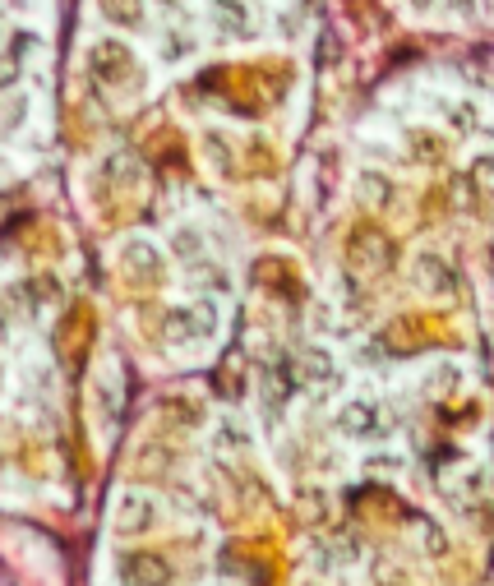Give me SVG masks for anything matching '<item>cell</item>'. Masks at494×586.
Masks as SVG:
<instances>
[{
	"mask_svg": "<svg viewBox=\"0 0 494 586\" xmlns=\"http://www.w3.org/2000/svg\"><path fill=\"white\" fill-rule=\"evenodd\" d=\"M125 582L130 586H171V568L157 554H130L125 559Z\"/></svg>",
	"mask_w": 494,
	"mask_h": 586,
	"instance_id": "5b68a950",
	"label": "cell"
},
{
	"mask_svg": "<svg viewBox=\"0 0 494 586\" xmlns=\"http://www.w3.org/2000/svg\"><path fill=\"white\" fill-rule=\"evenodd\" d=\"M93 70L107 79V84H116V79H125L130 74V56H125L121 42H102V47L93 51Z\"/></svg>",
	"mask_w": 494,
	"mask_h": 586,
	"instance_id": "8992f818",
	"label": "cell"
},
{
	"mask_svg": "<svg viewBox=\"0 0 494 586\" xmlns=\"http://www.w3.org/2000/svg\"><path fill=\"white\" fill-rule=\"evenodd\" d=\"M448 10H453V14H471V0H448Z\"/></svg>",
	"mask_w": 494,
	"mask_h": 586,
	"instance_id": "4fadbf2b",
	"label": "cell"
},
{
	"mask_svg": "<svg viewBox=\"0 0 494 586\" xmlns=\"http://www.w3.org/2000/svg\"><path fill=\"white\" fill-rule=\"evenodd\" d=\"M107 14L121 24H139V0H107Z\"/></svg>",
	"mask_w": 494,
	"mask_h": 586,
	"instance_id": "7c38bea8",
	"label": "cell"
},
{
	"mask_svg": "<svg viewBox=\"0 0 494 586\" xmlns=\"http://www.w3.org/2000/svg\"><path fill=\"white\" fill-rule=\"evenodd\" d=\"M347 254H351V268H356V273L374 277V273H384L388 259H393V240H388L379 227H361L356 236H351Z\"/></svg>",
	"mask_w": 494,
	"mask_h": 586,
	"instance_id": "6da1fadb",
	"label": "cell"
},
{
	"mask_svg": "<svg viewBox=\"0 0 494 586\" xmlns=\"http://www.w3.org/2000/svg\"><path fill=\"white\" fill-rule=\"evenodd\" d=\"M153 522H157V508H153V499H148V494H121L116 517H111L116 536H144Z\"/></svg>",
	"mask_w": 494,
	"mask_h": 586,
	"instance_id": "7a4b0ae2",
	"label": "cell"
},
{
	"mask_svg": "<svg viewBox=\"0 0 494 586\" xmlns=\"http://www.w3.org/2000/svg\"><path fill=\"white\" fill-rule=\"evenodd\" d=\"M338 430L347 434V439H370V434H379V407L374 402H347V407L338 411Z\"/></svg>",
	"mask_w": 494,
	"mask_h": 586,
	"instance_id": "277c9868",
	"label": "cell"
},
{
	"mask_svg": "<svg viewBox=\"0 0 494 586\" xmlns=\"http://www.w3.org/2000/svg\"><path fill=\"white\" fill-rule=\"evenodd\" d=\"M305 586H314V582H305Z\"/></svg>",
	"mask_w": 494,
	"mask_h": 586,
	"instance_id": "9a60e30c",
	"label": "cell"
},
{
	"mask_svg": "<svg viewBox=\"0 0 494 586\" xmlns=\"http://www.w3.org/2000/svg\"><path fill=\"white\" fill-rule=\"evenodd\" d=\"M411 5H416V10H425V5H430V0H411Z\"/></svg>",
	"mask_w": 494,
	"mask_h": 586,
	"instance_id": "5bb4252c",
	"label": "cell"
},
{
	"mask_svg": "<svg viewBox=\"0 0 494 586\" xmlns=\"http://www.w3.org/2000/svg\"><path fill=\"white\" fill-rule=\"evenodd\" d=\"M471 180H476V190L481 194H494V157L490 153L471 162Z\"/></svg>",
	"mask_w": 494,
	"mask_h": 586,
	"instance_id": "8fae6325",
	"label": "cell"
},
{
	"mask_svg": "<svg viewBox=\"0 0 494 586\" xmlns=\"http://www.w3.org/2000/svg\"><path fill=\"white\" fill-rule=\"evenodd\" d=\"M125 268H130V277H139V282H153L162 264H157L153 245H130V250H125Z\"/></svg>",
	"mask_w": 494,
	"mask_h": 586,
	"instance_id": "52a82bcc",
	"label": "cell"
},
{
	"mask_svg": "<svg viewBox=\"0 0 494 586\" xmlns=\"http://www.w3.org/2000/svg\"><path fill=\"white\" fill-rule=\"evenodd\" d=\"M291 393V365L287 360H273L268 365V402H278V397Z\"/></svg>",
	"mask_w": 494,
	"mask_h": 586,
	"instance_id": "9c48e42d",
	"label": "cell"
},
{
	"mask_svg": "<svg viewBox=\"0 0 494 586\" xmlns=\"http://www.w3.org/2000/svg\"><path fill=\"white\" fill-rule=\"evenodd\" d=\"M361 199H365L370 208H384L388 199H393V185H388L379 171H365V176H361Z\"/></svg>",
	"mask_w": 494,
	"mask_h": 586,
	"instance_id": "ba28073f",
	"label": "cell"
},
{
	"mask_svg": "<svg viewBox=\"0 0 494 586\" xmlns=\"http://www.w3.org/2000/svg\"><path fill=\"white\" fill-rule=\"evenodd\" d=\"M301 365H305V370H301L305 379H324V383L333 379V360H328L324 351H310V356H301Z\"/></svg>",
	"mask_w": 494,
	"mask_h": 586,
	"instance_id": "30bf717a",
	"label": "cell"
},
{
	"mask_svg": "<svg viewBox=\"0 0 494 586\" xmlns=\"http://www.w3.org/2000/svg\"><path fill=\"white\" fill-rule=\"evenodd\" d=\"M416 287H421L425 296L448 300L453 291H458V277H453L448 259H439V254H421V259H416Z\"/></svg>",
	"mask_w": 494,
	"mask_h": 586,
	"instance_id": "3957f363",
	"label": "cell"
}]
</instances>
